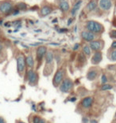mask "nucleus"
Returning a JSON list of instances; mask_svg holds the SVG:
<instances>
[{"label":"nucleus","instance_id":"0eeeda50","mask_svg":"<svg viewBox=\"0 0 116 123\" xmlns=\"http://www.w3.org/2000/svg\"><path fill=\"white\" fill-rule=\"evenodd\" d=\"M64 72L62 69H58L54 74V77L53 78V85L55 88L59 87V85H61L62 80H64Z\"/></svg>","mask_w":116,"mask_h":123},{"label":"nucleus","instance_id":"9d476101","mask_svg":"<svg viewBox=\"0 0 116 123\" xmlns=\"http://www.w3.org/2000/svg\"><path fill=\"white\" fill-rule=\"evenodd\" d=\"M100 76V71L95 67H92L87 73V79L88 80H95L96 78Z\"/></svg>","mask_w":116,"mask_h":123},{"label":"nucleus","instance_id":"5701e85b","mask_svg":"<svg viewBox=\"0 0 116 123\" xmlns=\"http://www.w3.org/2000/svg\"><path fill=\"white\" fill-rule=\"evenodd\" d=\"M17 7H18V9L19 10H25L27 8V6L25 3H23V2H20V3H18L17 5Z\"/></svg>","mask_w":116,"mask_h":123},{"label":"nucleus","instance_id":"c9c22d12","mask_svg":"<svg viewBox=\"0 0 116 123\" xmlns=\"http://www.w3.org/2000/svg\"><path fill=\"white\" fill-rule=\"evenodd\" d=\"M115 13H116V7H115Z\"/></svg>","mask_w":116,"mask_h":123},{"label":"nucleus","instance_id":"bb28decb","mask_svg":"<svg viewBox=\"0 0 116 123\" xmlns=\"http://www.w3.org/2000/svg\"><path fill=\"white\" fill-rule=\"evenodd\" d=\"M111 49H116V40L113 41V43L111 44Z\"/></svg>","mask_w":116,"mask_h":123},{"label":"nucleus","instance_id":"72a5a7b5","mask_svg":"<svg viewBox=\"0 0 116 123\" xmlns=\"http://www.w3.org/2000/svg\"><path fill=\"white\" fill-rule=\"evenodd\" d=\"M1 43H2V39L0 38V44H1Z\"/></svg>","mask_w":116,"mask_h":123},{"label":"nucleus","instance_id":"f03ea898","mask_svg":"<svg viewBox=\"0 0 116 123\" xmlns=\"http://www.w3.org/2000/svg\"><path fill=\"white\" fill-rule=\"evenodd\" d=\"M86 29L89 32L95 33V34H100L104 31V28L100 22L95 21H87Z\"/></svg>","mask_w":116,"mask_h":123},{"label":"nucleus","instance_id":"7ed1b4c3","mask_svg":"<svg viewBox=\"0 0 116 123\" xmlns=\"http://www.w3.org/2000/svg\"><path fill=\"white\" fill-rule=\"evenodd\" d=\"M14 10V3L10 0H3L0 2V13L8 15L12 13Z\"/></svg>","mask_w":116,"mask_h":123},{"label":"nucleus","instance_id":"7c9ffc66","mask_svg":"<svg viewBox=\"0 0 116 123\" xmlns=\"http://www.w3.org/2000/svg\"><path fill=\"white\" fill-rule=\"evenodd\" d=\"M72 18H70L69 20V21H68V25H71V22H72Z\"/></svg>","mask_w":116,"mask_h":123},{"label":"nucleus","instance_id":"b1692460","mask_svg":"<svg viewBox=\"0 0 116 123\" xmlns=\"http://www.w3.org/2000/svg\"><path fill=\"white\" fill-rule=\"evenodd\" d=\"M110 59L111 61H116V49H113L110 55Z\"/></svg>","mask_w":116,"mask_h":123},{"label":"nucleus","instance_id":"6e6552de","mask_svg":"<svg viewBox=\"0 0 116 123\" xmlns=\"http://www.w3.org/2000/svg\"><path fill=\"white\" fill-rule=\"evenodd\" d=\"M47 52V48L45 46H41V47H38V49H37V51H36V58H37V62H38V68H39L40 65H41L42 63V60L45 57Z\"/></svg>","mask_w":116,"mask_h":123},{"label":"nucleus","instance_id":"473e14b6","mask_svg":"<svg viewBox=\"0 0 116 123\" xmlns=\"http://www.w3.org/2000/svg\"><path fill=\"white\" fill-rule=\"evenodd\" d=\"M115 119H116V111H115Z\"/></svg>","mask_w":116,"mask_h":123},{"label":"nucleus","instance_id":"2f4dec72","mask_svg":"<svg viewBox=\"0 0 116 123\" xmlns=\"http://www.w3.org/2000/svg\"><path fill=\"white\" fill-rule=\"evenodd\" d=\"M17 123H25V122H22V121H18Z\"/></svg>","mask_w":116,"mask_h":123},{"label":"nucleus","instance_id":"9b49d317","mask_svg":"<svg viewBox=\"0 0 116 123\" xmlns=\"http://www.w3.org/2000/svg\"><path fill=\"white\" fill-rule=\"evenodd\" d=\"M81 37L84 40L91 42V41L95 40L96 37H97V36H96L95 33L91 32L87 30V31H83V32H81Z\"/></svg>","mask_w":116,"mask_h":123},{"label":"nucleus","instance_id":"39448f33","mask_svg":"<svg viewBox=\"0 0 116 123\" xmlns=\"http://www.w3.org/2000/svg\"><path fill=\"white\" fill-rule=\"evenodd\" d=\"M16 61H17V71H18V74L22 77L23 76L25 70V66H26L25 58L24 57L23 55H19L17 57Z\"/></svg>","mask_w":116,"mask_h":123},{"label":"nucleus","instance_id":"412c9836","mask_svg":"<svg viewBox=\"0 0 116 123\" xmlns=\"http://www.w3.org/2000/svg\"><path fill=\"white\" fill-rule=\"evenodd\" d=\"M91 51H92V50H91V48H90L89 46L84 45L83 47V53H84V55H86V56H87V57L90 56V55H91Z\"/></svg>","mask_w":116,"mask_h":123},{"label":"nucleus","instance_id":"f8f14e48","mask_svg":"<svg viewBox=\"0 0 116 123\" xmlns=\"http://www.w3.org/2000/svg\"><path fill=\"white\" fill-rule=\"evenodd\" d=\"M103 41L101 40H93L90 42V44H89V47L91 48L92 51H100V50L102 49L103 47Z\"/></svg>","mask_w":116,"mask_h":123},{"label":"nucleus","instance_id":"4be33fe9","mask_svg":"<svg viewBox=\"0 0 116 123\" xmlns=\"http://www.w3.org/2000/svg\"><path fill=\"white\" fill-rule=\"evenodd\" d=\"M113 88V86L110 84H103L101 86V91H108V90H111Z\"/></svg>","mask_w":116,"mask_h":123},{"label":"nucleus","instance_id":"6ab92c4d","mask_svg":"<svg viewBox=\"0 0 116 123\" xmlns=\"http://www.w3.org/2000/svg\"><path fill=\"white\" fill-rule=\"evenodd\" d=\"M96 6H97V2L95 0H92L87 6V10L88 11H92L95 9Z\"/></svg>","mask_w":116,"mask_h":123},{"label":"nucleus","instance_id":"f257e3e1","mask_svg":"<svg viewBox=\"0 0 116 123\" xmlns=\"http://www.w3.org/2000/svg\"><path fill=\"white\" fill-rule=\"evenodd\" d=\"M46 67L44 69V75L45 76H49L53 71L54 66H53V51H47L46 54Z\"/></svg>","mask_w":116,"mask_h":123},{"label":"nucleus","instance_id":"a878e982","mask_svg":"<svg viewBox=\"0 0 116 123\" xmlns=\"http://www.w3.org/2000/svg\"><path fill=\"white\" fill-rule=\"evenodd\" d=\"M110 37L112 39H116V30H111L110 32Z\"/></svg>","mask_w":116,"mask_h":123},{"label":"nucleus","instance_id":"c756f323","mask_svg":"<svg viewBox=\"0 0 116 123\" xmlns=\"http://www.w3.org/2000/svg\"><path fill=\"white\" fill-rule=\"evenodd\" d=\"M2 51H3V46H2V44L1 43L0 44V54H1Z\"/></svg>","mask_w":116,"mask_h":123},{"label":"nucleus","instance_id":"ddd939ff","mask_svg":"<svg viewBox=\"0 0 116 123\" xmlns=\"http://www.w3.org/2000/svg\"><path fill=\"white\" fill-rule=\"evenodd\" d=\"M57 2L58 7L62 12H67L69 10V3L68 2V0H56Z\"/></svg>","mask_w":116,"mask_h":123},{"label":"nucleus","instance_id":"aec40b11","mask_svg":"<svg viewBox=\"0 0 116 123\" xmlns=\"http://www.w3.org/2000/svg\"><path fill=\"white\" fill-rule=\"evenodd\" d=\"M32 123H46V121L39 115H34L33 117Z\"/></svg>","mask_w":116,"mask_h":123},{"label":"nucleus","instance_id":"20e7f679","mask_svg":"<svg viewBox=\"0 0 116 123\" xmlns=\"http://www.w3.org/2000/svg\"><path fill=\"white\" fill-rule=\"evenodd\" d=\"M73 87H74V83L70 78H64V80H62L61 85H59V89L61 92L64 93H69V92H72Z\"/></svg>","mask_w":116,"mask_h":123},{"label":"nucleus","instance_id":"393cba45","mask_svg":"<svg viewBox=\"0 0 116 123\" xmlns=\"http://www.w3.org/2000/svg\"><path fill=\"white\" fill-rule=\"evenodd\" d=\"M107 77L105 74H103L102 75V77H101V83H102V85H103V84H106L107 83Z\"/></svg>","mask_w":116,"mask_h":123},{"label":"nucleus","instance_id":"4468645a","mask_svg":"<svg viewBox=\"0 0 116 123\" xmlns=\"http://www.w3.org/2000/svg\"><path fill=\"white\" fill-rule=\"evenodd\" d=\"M100 7L103 10H108L112 6V2L111 0H100L99 2Z\"/></svg>","mask_w":116,"mask_h":123},{"label":"nucleus","instance_id":"1a4fd4ad","mask_svg":"<svg viewBox=\"0 0 116 123\" xmlns=\"http://www.w3.org/2000/svg\"><path fill=\"white\" fill-rule=\"evenodd\" d=\"M93 103H94V98L92 96H86L82 99L80 103V106L84 110H87L92 107Z\"/></svg>","mask_w":116,"mask_h":123},{"label":"nucleus","instance_id":"dca6fc26","mask_svg":"<svg viewBox=\"0 0 116 123\" xmlns=\"http://www.w3.org/2000/svg\"><path fill=\"white\" fill-rule=\"evenodd\" d=\"M25 63L26 66L30 69H33L34 66V59L32 56V55H29L28 56L25 58Z\"/></svg>","mask_w":116,"mask_h":123},{"label":"nucleus","instance_id":"e433bc0d","mask_svg":"<svg viewBox=\"0 0 116 123\" xmlns=\"http://www.w3.org/2000/svg\"><path fill=\"white\" fill-rule=\"evenodd\" d=\"M115 74H116V72H115Z\"/></svg>","mask_w":116,"mask_h":123},{"label":"nucleus","instance_id":"f3484780","mask_svg":"<svg viewBox=\"0 0 116 123\" xmlns=\"http://www.w3.org/2000/svg\"><path fill=\"white\" fill-rule=\"evenodd\" d=\"M51 12H52V9H51V7L49 6H43L41 10V14L43 17L46 16V15H49Z\"/></svg>","mask_w":116,"mask_h":123},{"label":"nucleus","instance_id":"a211bd4d","mask_svg":"<svg viewBox=\"0 0 116 123\" xmlns=\"http://www.w3.org/2000/svg\"><path fill=\"white\" fill-rule=\"evenodd\" d=\"M81 3H82V1L81 0H79V1L76 2V3L73 6V8H72V17H74L76 15V12H77V11L79 10V9H80Z\"/></svg>","mask_w":116,"mask_h":123},{"label":"nucleus","instance_id":"c85d7f7f","mask_svg":"<svg viewBox=\"0 0 116 123\" xmlns=\"http://www.w3.org/2000/svg\"><path fill=\"white\" fill-rule=\"evenodd\" d=\"M0 123H6L5 120L2 117H0Z\"/></svg>","mask_w":116,"mask_h":123},{"label":"nucleus","instance_id":"423d86ee","mask_svg":"<svg viewBox=\"0 0 116 123\" xmlns=\"http://www.w3.org/2000/svg\"><path fill=\"white\" fill-rule=\"evenodd\" d=\"M27 80L30 85L31 86L37 85L38 83V74L33 69H30L27 72Z\"/></svg>","mask_w":116,"mask_h":123},{"label":"nucleus","instance_id":"2eb2a0df","mask_svg":"<svg viewBox=\"0 0 116 123\" xmlns=\"http://www.w3.org/2000/svg\"><path fill=\"white\" fill-rule=\"evenodd\" d=\"M102 53L100 51H95V53L93 55V56L92 57L91 62L93 65H98L99 63H100V62L102 61Z\"/></svg>","mask_w":116,"mask_h":123},{"label":"nucleus","instance_id":"cd10ccee","mask_svg":"<svg viewBox=\"0 0 116 123\" xmlns=\"http://www.w3.org/2000/svg\"><path fill=\"white\" fill-rule=\"evenodd\" d=\"M79 47H80V44L79 43H76V44H75V46H74V47H73V50H74V51H76V50H77Z\"/></svg>","mask_w":116,"mask_h":123},{"label":"nucleus","instance_id":"f704fd0d","mask_svg":"<svg viewBox=\"0 0 116 123\" xmlns=\"http://www.w3.org/2000/svg\"><path fill=\"white\" fill-rule=\"evenodd\" d=\"M0 35H1V28H0Z\"/></svg>","mask_w":116,"mask_h":123}]
</instances>
